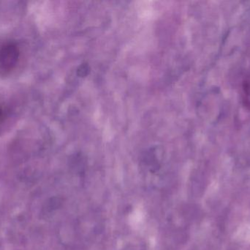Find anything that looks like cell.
Segmentation results:
<instances>
[{"label":"cell","instance_id":"cell-1","mask_svg":"<svg viewBox=\"0 0 250 250\" xmlns=\"http://www.w3.org/2000/svg\"><path fill=\"white\" fill-rule=\"evenodd\" d=\"M19 58V49L16 45L8 44L0 50V66L4 70H10L16 66Z\"/></svg>","mask_w":250,"mask_h":250},{"label":"cell","instance_id":"cell-2","mask_svg":"<svg viewBox=\"0 0 250 250\" xmlns=\"http://www.w3.org/2000/svg\"><path fill=\"white\" fill-rule=\"evenodd\" d=\"M1 116H2V113H1V110H0V117H1Z\"/></svg>","mask_w":250,"mask_h":250}]
</instances>
